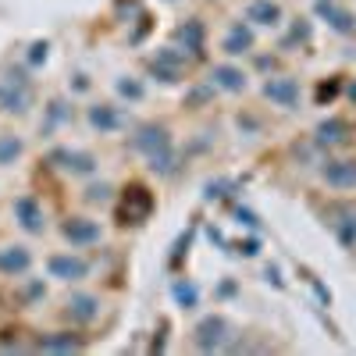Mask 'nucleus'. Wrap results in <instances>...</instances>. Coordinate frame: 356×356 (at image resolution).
Instances as JSON below:
<instances>
[{"label": "nucleus", "instance_id": "nucleus-14", "mask_svg": "<svg viewBox=\"0 0 356 356\" xmlns=\"http://www.w3.org/2000/svg\"><path fill=\"white\" fill-rule=\"evenodd\" d=\"M29 267H33V253H29V246H4L0 250V275L4 278H25Z\"/></svg>", "mask_w": 356, "mask_h": 356}, {"label": "nucleus", "instance_id": "nucleus-15", "mask_svg": "<svg viewBox=\"0 0 356 356\" xmlns=\"http://www.w3.org/2000/svg\"><path fill=\"white\" fill-rule=\"evenodd\" d=\"M86 122H89V129L93 132H100V136H107V132H118L122 129V111H118L114 104H93L86 111Z\"/></svg>", "mask_w": 356, "mask_h": 356}, {"label": "nucleus", "instance_id": "nucleus-8", "mask_svg": "<svg viewBox=\"0 0 356 356\" xmlns=\"http://www.w3.org/2000/svg\"><path fill=\"white\" fill-rule=\"evenodd\" d=\"M186 50H175V47H164L154 54V61H150V72L161 79V82H178L182 79V68H186Z\"/></svg>", "mask_w": 356, "mask_h": 356}, {"label": "nucleus", "instance_id": "nucleus-10", "mask_svg": "<svg viewBox=\"0 0 356 356\" xmlns=\"http://www.w3.org/2000/svg\"><path fill=\"white\" fill-rule=\"evenodd\" d=\"M100 317V300L93 292H72L65 303V321L72 324H93Z\"/></svg>", "mask_w": 356, "mask_h": 356}, {"label": "nucleus", "instance_id": "nucleus-18", "mask_svg": "<svg viewBox=\"0 0 356 356\" xmlns=\"http://www.w3.org/2000/svg\"><path fill=\"white\" fill-rule=\"evenodd\" d=\"M211 89H221V93H243L246 72L235 68V65H214L211 68Z\"/></svg>", "mask_w": 356, "mask_h": 356}, {"label": "nucleus", "instance_id": "nucleus-16", "mask_svg": "<svg viewBox=\"0 0 356 356\" xmlns=\"http://www.w3.org/2000/svg\"><path fill=\"white\" fill-rule=\"evenodd\" d=\"M150 211H154V196H150V189L146 186H132V189H125V225H139V221H146L150 218Z\"/></svg>", "mask_w": 356, "mask_h": 356}, {"label": "nucleus", "instance_id": "nucleus-7", "mask_svg": "<svg viewBox=\"0 0 356 356\" xmlns=\"http://www.w3.org/2000/svg\"><path fill=\"white\" fill-rule=\"evenodd\" d=\"M47 275L57 278V282L75 285V282L89 278V264H86L79 253H54V257L47 260Z\"/></svg>", "mask_w": 356, "mask_h": 356}, {"label": "nucleus", "instance_id": "nucleus-30", "mask_svg": "<svg viewBox=\"0 0 356 356\" xmlns=\"http://www.w3.org/2000/svg\"><path fill=\"white\" fill-rule=\"evenodd\" d=\"M335 93H339V82H328V86H321V89H317V100L324 104V100H332Z\"/></svg>", "mask_w": 356, "mask_h": 356}, {"label": "nucleus", "instance_id": "nucleus-22", "mask_svg": "<svg viewBox=\"0 0 356 356\" xmlns=\"http://www.w3.org/2000/svg\"><path fill=\"white\" fill-rule=\"evenodd\" d=\"M22 154H25V143H22V136H11V132L0 136V168H11V164H15Z\"/></svg>", "mask_w": 356, "mask_h": 356}, {"label": "nucleus", "instance_id": "nucleus-6", "mask_svg": "<svg viewBox=\"0 0 356 356\" xmlns=\"http://www.w3.org/2000/svg\"><path fill=\"white\" fill-rule=\"evenodd\" d=\"M50 164H57L72 178H89V175H97V168H100V161L89 150H50Z\"/></svg>", "mask_w": 356, "mask_h": 356}, {"label": "nucleus", "instance_id": "nucleus-20", "mask_svg": "<svg viewBox=\"0 0 356 356\" xmlns=\"http://www.w3.org/2000/svg\"><path fill=\"white\" fill-rule=\"evenodd\" d=\"M36 349H43V353H82L86 339L75 335V332H50V335L36 339Z\"/></svg>", "mask_w": 356, "mask_h": 356}, {"label": "nucleus", "instance_id": "nucleus-26", "mask_svg": "<svg viewBox=\"0 0 356 356\" xmlns=\"http://www.w3.org/2000/svg\"><path fill=\"white\" fill-rule=\"evenodd\" d=\"M68 114H72V111H68V104H65V100H54V104H50V118H47V132H50L54 125H61Z\"/></svg>", "mask_w": 356, "mask_h": 356}, {"label": "nucleus", "instance_id": "nucleus-1", "mask_svg": "<svg viewBox=\"0 0 356 356\" xmlns=\"http://www.w3.org/2000/svg\"><path fill=\"white\" fill-rule=\"evenodd\" d=\"M132 150L146 157L154 175H175L178 168V157H175V139H171V129L168 125H157V122H146L132 132Z\"/></svg>", "mask_w": 356, "mask_h": 356}, {"label": "nucleus", "instance_id": "nucleus-2", "mask_svg": "<svg viewBox=\"0 0 356 356\" xmlns=\"http://www.w3.org/2000/svg\"><path fill=\"white\" fill-rule=\"evenodd\" d=\"M232 346V324L221 314H207L193 328V349L196 353H221Z\"/></svg>", "mask_w": 356, "mask_h": 356}, {"label": "nucleus", "instance_id": "nucleus-19", "mask_svg": "<svg viewBox=\"0 0 356 356\" xmlns=\"http://www.w3.org/2000/svg\"><path fill=\"white\" fill-rule=\"evenodd\" d=\"M317 15L328 22L335 33H342V36L356 33V15L346 11V8H339V4H332V0H317Z\"/></svg>", "mask_w": 356, "mask_h": 356}, {"label": "nucleus", "instance_id": "nucleus-17", "mask_svg": "<svg viewBox=\"0 0 356 356\" xmlns=\"http://www.w3.org/2000/svg\"><path fill=\"white\" fill-rule=\"evenodd\" d=\"M349 136H353V129H349L346 118H324V122L314 129V143L317 146H342Z\"/></svg>", "mask_w": 356, "mask_h": 356}, {"label": "nucleus", "instance_id": "nucleus-12", "mask_svg": "<svg viewBox=\"0 0 356 356\" xmlns=\"http://www.w3.org/2000/svg\"><path fill=\"white\" fill-rule=\"evenodd\" d=\"M321 178H324V182H328L332 189L349 193V189H356V161H349V157L328 161V164L321 168Z\"/></svg>", "mask_w": 356, "mask_h": 356}, {"label": "nucleus", "instance_id": "nucleus-23", "mask_svg": "<svg viewBox=\"0 0 356 356\" xmlns=\"http://www.w3.org/2000/svg\"><path fill=\"white\" fill-rule=\"evenodd\" d=\"M171 296H175V303L186 307V310H193V307L200 303V289H196L193 282H186V278H178V282L171 285Z\"/></svg>", "mask_w": 356, "mask_h": 356}, {"label": "nucleus", "instance_id": "nucleus-21", "mask_svg": "<svg viewBox=\"0 0 356 356\" xmlns=\"http://www.w3.org/2000/svg\"><path fill=\"white\" fill-rule=\"evenodd\" d=\"M175 40L186 47V54H189V57H203V40H207V29H203V22H200V18H189L186 25H178Z\"/></svg>", "mask_w": 356, "mask_h": 356}, {"label": "nucleus", "instance_id": "nucleus-4", "mask_svg": "<svg viewBox=\"0 0 356 356\" xmlns=\"http://www.w3.org/2000/svg\"><path fill=\"white\" fill-rule=\"evenodd\" d=\"M260 93H264V100H271L282 111H296V107H300V82H296L292 75H271L260 86Z\"/></svg>", "mask_w": 356, "mask_h": 356}, {"label": "nucleus", "instance_id": "nucleus-25", "mask_svg": "<svg viewBox=\"0 0 356 356\" xmlns=\"http://www.w3.org/2000/svg\"><path fill=\"white\" fill-rule=\"evenodd\" d=\"M118 97H125V100H143V93H146V89H143V82H136V79H118Z\"/></svg>", "mask_w": 356, "mask_h": 356}, {"label": "nucleus", "instance_id": "nucleus-28", "mask_svg": "<svg viewBox=\"0 0 356 356\" xmlns=\"http://www.w3.org/2000/svg\"><path fill=\"white\" fill-rule=\"evenodd\" d=\"M339 239H342L346 246L356 243V218H346V225H339Z\"/></svg>", "mask_w": 356, "mask_h": 356}, {"label": "nucleus", "instance_id": "nucleus-31", "mask_svg": "<svg viewBox=\"0 0 356 356\" xmlns=\"http://www.w3.org/2000/svg\"><path fill=\"white\" fill-rule=\"evenodd\" d=\"M43 292H47V289H43V282H33V285H29V292H25V296H29V300H40Z\"/></svg>", "mask_w": 356, "mask_h": 356}, {"label": "nucleus", "instance_id": "nucleus-11", "mask_svg": "<svg viewBox=\"0 0 356 356\" xmlns=\"http://www.w3.org/2000/svg\"><path fill=\"white\" fill-rule=\"evenodd\" d=\"M253 43H257L253 25H250V22H232L228 33H225V40H221V50H225L228 57H246V54L253 50Z\"/></svg>", "mask_w": 356, "mask_h": 356}, {"label": "nucleus", "instance_id": "nucleus-24", "mask_svg": "<svg viewBox=\"0 0 356 356\" xmlns=\"http://www.w3.org/2000/svg\"><path fill=\"white\" fill-rule=\"evenodd\" d=\"M307 40H310V22H307V18H296L292 33L282 40V50H289V47H296V43H307Z\"/></svg>", "mask_w": 356, "mask_h": 356}, {"label": "nucleus", "instance_id": "nucleus-9", "mask_svg": "<svg viewBox=\"0 0 356 356\" xmlns=\"http://www.w3.org/2000/svg\"><path fill=\"white\" fill-rule=\"evenodd\" d=\"M61 235H65V243L82 250V246L100 243V225L93 218H68V221H61Z\"/></svg>", "mask_w": 356, "mask_h": 356}, {"label": "nucleus", "instance_id": "nucleus-5", "mask_svg": "<svg viewBox=\"0 0 356 356\" xmlns=\"http://www.w3.org/2000/svg\"><path fill=\"white\" fill-rule=\"evenodd\" d=\"M11 214H15L18 228L29 232V235H43L47 232V211H43V203L36 196H18L11 203Z\"/></svg>", "mask_w": 356, "mask_h": 356}, {"label": "nucleus", "instance_id": "nucleus-3", "mask_svg": "<svg viewBox=\"0 0 356 356\" xmlns=\"http://www.w3.org/2000/svg\"><path fill=\"white\" fill-rule=\"evenodd\" d=\"M33 107V93H29V79L25 75H8L0 82V114H25Z\"/></svg>", "mask_w": 356, "mask_h": 356}, {"label": "nucleus", "instance_id": "nucleus-13", "mask_svg": "<svg viewBox=\"0 0 356 356\" xmlns=\"http://www.w3.org/2000/svg\"><path fill=\"white\" fill-rule=\"evenodd\" d=\"M282 18H285V11L278 0H250L246 4V22L253 29H278Z\"/></svg>", "mask_w": 356, "mask_h": 356}, {"label": "nucleus", "instance_id": "nucleus-27", "mask_svg": "<svg viewBox=\"0 0 356 356\" xmlns=\"http://www.w3.org/2000/svg\"><path fill=\"white\" fill-rule=\"evenodd\" d=\"M111 193H114V186L100 182V186H89V189H86V200H89V203H111Z\"/></svg>", "mask_w": 356, "mask_h": 356}, {"label": "nucleus", "instance_id": "nucleus-29", "mask_svg": "<svg viewBox=\"0 0 356 356\" xmlns=\"http://www.w3.org/2000/svg\"><path fill=\"white\" fill-rule=\"evenodd\" d=\"M29 50H33V54H29V61H33V65H40V61H47V43H33V47H29Z\"/></svg>", "mask_w": 356, "mask_h": 356}]
</instances>
